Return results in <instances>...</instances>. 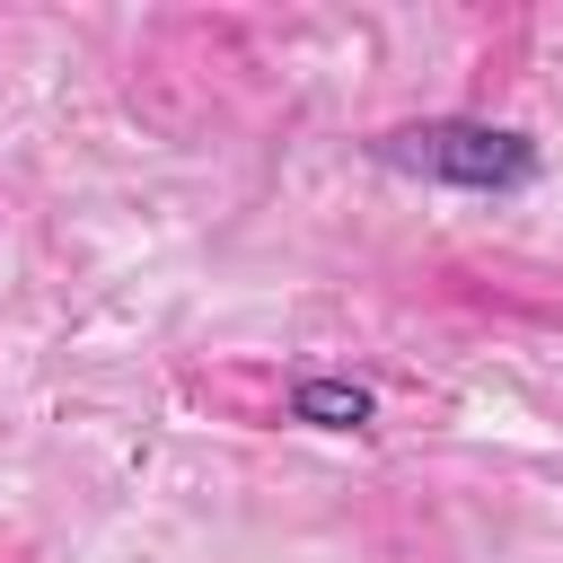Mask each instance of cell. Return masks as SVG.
Returning <instances> with one entry per match:
<instances>
[{"instance_id": "obj_1", "label": "cell", "mask_w": 563, "mask_h": 563, "mask_svg": "<svg viewBox=\"0 0 563 563\" xmlns=\"http://www.w3.org/2000/svg\"><path fill=\"white\" fill-rule=\"evenodd\" d=\"M378 158L405 167V176H440V185H528L537 176V150L519 132H493V123H405V132H378Z\"/></svg>"}, {"instance_id": "obj_2", "label": "cell", "mask_w": 563, "mask_h": 563, "mask_svg": "<svg viewBox=\"0 0 563 563\" xmlns=\"http://www.w3.org/2000/svg\"><path fill=\"white\" fill-rule=\"evenodd\" d=\"M282 413H290V422H317V431H369V422H378V396H369L361 378H299V387L282 396Z\"/></svg>"}]
</instances>
